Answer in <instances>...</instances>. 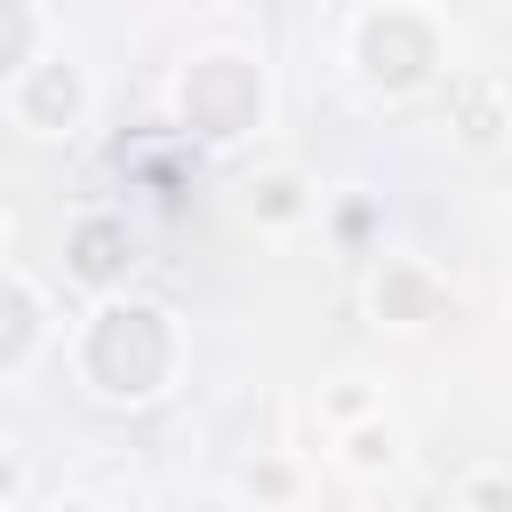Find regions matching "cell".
I'll list each match as a JSON object with an SVG mask.
<instances>
[{
  "label": "cell",
  "instance_id": "2",
  "mask_svg": "<svg viewBox=\"0 0 512 512\" xmlns=\"http://www.w3.org/2000/svg\"><path fill=\"white\" fill-rule=\"evenodd\" d=\"M368 64H376V80H416L424 64H432V32L424 24H408V16H384L376 32H368Z\"/></svg>",
  "mask_w": 512,
  "mask_h": 512
},
{
  "label": "cell",
  "instance_id": "1",
  "mask_svg": "<svg viewBox=\"0 0 512 512\" xmlns=\"http://www.w3.org/2000/svg\"><path fill=\"white\" fill-rule=\"evenodd\" d=\"M88 360H96V376H104L112 392H152L160 368H168V336H160L152 312H104Z\"/></svg>",
  "mask_w": 512,
  "mask_h": 512
},
{
  "label": "cell",
  "instance_id": "3",
  "mask_svg": "<svg viewBox=\"0 0 512 512\" xmlns=\"http://www.w3.org/2000/svg\"><path fill=\"white\" fill-rule=\"evenodd\" d=\"M80 272H88V280H104V272H120V232H104V224H88V232H80Z\"/></svg>",
  "mask_w": 512,
  "mask_h": 512
},
{
  "label": "cell",
  "instance_id": "4",
  "mask_svg": "<svg viewBox=\"0 0 512 512\" xmlns=\"http://www.w3.org/2000/svg\"><path fill=\"white\" fill-rule=\"evenodd\" d=\"M384 296H392V304H400V312H424V288H416V280H392V288H384Z\"/></svg>",
  "mask_w": 512,
  "mask_h": 512
}]
</instances>
